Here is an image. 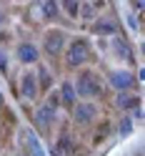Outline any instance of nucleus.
I'll list each match as a JSON object with an SVG mask.
<instances>
[{
  "mask_svg": "<svg viewBox=\"0 0 145 156\" xmlns=\"http://www.w3.org/2000/svg\"><path fill=\"white\" fill-rule=\"evenodd\" d=\"M73 88H75L78 96H83V98H93V96H100L103 86H100V78L95 76L93 71H83L78 76V83H75Z\"/></svg>",
  "mask_w": 145,
  "mask_h": 156,
  "instance_id": "obj_1",
  "label": "nucleus"
},
{
  "mask_svg": "<svg viewBox=\"0 0 145 156\" xmlns=\"http://www.w3.org/2000/svg\"><path fill=\"white\" fill-rule=\"evenodd\" d=\"M58 106H60V98H58V93H53V96H50V101H45L40 108H38V113H35V123L40 126V129H48V126L55 121Z\"/></svg>",
  "mask_w": 145,
  "mask_h": 156,
  "instance_id": "obj_2",
  "label": "nucleus"
},
{
  "mask_svg": "<svg viewBox=\"0 0 145 156\" xmlns=\"http://www.w3.org/2000/svg\"><path fill=\"white\" fill-rule=\"evenodd\" d=\"M88 53H90L88 41L78 38V41H73L70 45H68V55H65V61H68V66H70V68H78V66H83L85 61H88Z\"/></svg>",
  "mask_w": 145,
  "mask_h": 156,
  "instance_id": "obj_3",
  "label": "nucleus"
},
{
  "mask_svg": "<svg viewBox=\"0 0 145 156\" xmlns=\"http://www.w3.org/2000/svg\"><path fill=\"white\" fill-rule=\"evenodd\" d=\"M20 93H23V98H28V101H33L38 96V78H35V73H23V78H20Z\"/></svg>",
  "mask_w": 145,
  "mask_h": 156,
  "instance_id": "obj_4",
  "label": "nucleus"
},
{
  "mask_svg": "<svg viewBox=\"0 0 145 156\" xmlns=\"http://www.w3.org/2000/svg\"><path fill=\"white\" fill-rule=\"evenodd\" d=\"M63 45H65V35L60 30H50V33L45 35V51L50 53V55H58Z\"/></svg>",
  "mask_w": 145,
  "mask_h": 156,
  "instance_id": "obj_5",
  "label": "nucleus"
},
{
  "mask_svg": "<svg viewBox=\"0 0 145 156\" xmlns=\"http://www.w3.org/2000/svg\"><path fill=\"white\" fill-rule=\"evenodd\" d=\"M73 108H75V121L78 123H90L95 119V106L93 103H78Z\"/></svg>",
  "mask_w": 145,
  "mask_h": 156,
  "instance_id": "obj_6",
  "label": "nucleus"
},
{
  "mask_svg": "<svg viewBox=\"0 0 145 156\" xmlns=\"http://www.w3.org/2000/svg\"><path fill=\"white\" fill-rule=\"evenodd\" d=\"M110 83L115 86L118 91H128L133 86V76L128 71H118V73H110Z\"/></svg>",
  "mask_w": 145,
  "mask_h": 156,
  "instance_id": "obj_7",
  "label": "nucleus"
},
{
  "mask_svg": "<svg viewBox=\"0 0 145 156\" xmlns=\"http://www.w3.org/2000/svg\"><path fill=\"white\" fill-rule=\"evenodd\" d=\"M18 58H20L23 63H35L38 61V48L33 43H23L18 48Z\"/></svg>",
  "mask_w": 145,
  "mask_h": 156,
  "instance_id": "obj_8",
  "label": "nucleus"
},
{
  "mask_svg": "<svg viewBox=\"0 0 145 156\" xmlns=\"http://www.w3.org/2000/svg\"><path fill=\"white\" fill-rule=\"evenodd\" d=\"M58 98H60L63 106H75V88H73V83H63L60 86V93H58Z\"/></svg>",
  "mask_w": 145,
  "mask_h": 156,
  "instance_id": "obj_9",
  "label": "nucleus"
},
{
  "mask_svg": "<svg viewBox=\"0 0 145 156\" xmlns=\"http://www.w3.org/2000/svg\"><path fill=\"white\" fill-rule=\"evenodd\" d=\"M140 103V98L138 96H118V108H135V106Z\"/></svg>",
  "mask_w": 145,
  "mask_h": 156,
  "instance_id": "obj_10",
  "label": "nucleus"
},
{
  "mask_svg": "<svg viewBox=\"0 0 145 156\" xmlns=\"http://www.w3.org/2000/svg\"><path fill=\"white\" fill-rule=\"evenodd\" d=\"M93 30L100 33V35H103V33H115V23H113V20H98Z\"/></svg>",
  "mask_w": 145,
  "mask_h": 156,
  "instance_id": "obj_11",
  "label": "nucleus"
},
{
  "mask_svg": "<svg viewBox=\"0 0 145 156\" xmlns=\"http://www.w3.org/2000/svg\"><path fill=\"white\" fill-rule=\"evenodd\" d=\"M63 8H65V13L70 15V18H75L80 13V3H75V0H68V3H63Z\"/></svg>",
  "mask_w": 145,
  "mask_h": 156,
  "instance_id": "obj_12",
  "label": "nucleus"
},
{
  "mask_svg": "<svg viewBox=\"0 0 145 156\" xmlns=\"http://www.w3.org/2000/svg\"><path fill=\"white\" fill-rule=\"evenodd\" d=\"M58 3H43V15H48V18H55V13H58V8H55Z\"/></svg>",
  "mask_w": 145,
  "mask_h": 156,
  "instance_id": "obj_13",
  "label": "nucleus"
},
{
  "mask_svg": "<svg viewBox=\"0 0 145 156\" xmlns=\"http://www.w3.org/2000/svg\"><path fill=\"white\" fill-rule=\"evenodd\" d=\"M40 83H43L40 88H43V91H48V86H50V73H48L45 68H40Z\"/></svg>",
  "mask_w": 145,
  "mask_h": 156,
  "instance_id": "obj_14",
  "label": "nucleus"
},
{
  "mask_svg": "<svg viewBox=\"0 0 145 156\" xmlns=\"http://www.w3.org/2000/svg\"><path fill=\"white\" fill-rule=\"evenodd\" d=\"M0 71H3V73L8 71V55H5L3 51H0Z\"/></svg>",
  "mask_w": 145,
  "mask_h": 156,
  "instance_id": "obj_15",
  "label": "nucleus"
},
{
  "mask_svg": "<svg viewBox=\"0 0 145 156\" xmlns=\"http://www.w3.org/2000/svg\"><path fill=\"white\" fill-rule=\"evenodd\" d=\"M120 126H123V129H120L123 133H130V119H125V121H123Z\"/></svg>",
  "mask_w": 145,
  "mask_h": 156,
  "instance_id": "obj_16",
  "label": "nucleus"
},
{
  "mask_svg": "<svg viewBox=\"0 0 145 156\" xmlns=\"http://www.w3.org/2000/svg\"><path fill=\"white\" fill-rule=\"evenodd\" d=\"M5 23V15H3V10H0V25H3Z\"/></svg>",
  "mask_w": 145,
  "mask_h": 156,
  "instance_id": "obj_17",
  "label": "nucleus"
},
{
  "mask_svg": "<svg viewBox=\"0 0 145 156\" xmlns=\"http://www.w3.org/2000/svg\"><path fill=\"white\" fill-rule=\"evenodd\" d=\"M0 108H3V96H0Z\"/></svg>",
  "mask_w": 145,
  "mask_h": 156,
  "instance_id": "obj_18",
  "label": "nucleus"
}]
</instances>
